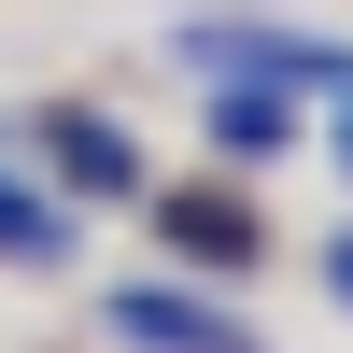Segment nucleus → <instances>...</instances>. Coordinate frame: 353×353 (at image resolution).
I'll list each match as a JSON object with an SVG mask.
<instances>
[{
	"instance_id": "nucleus-1",
	"label": "nucleus",
	"mask_w": 353,
	"mask_h": 353,
	"mask_svg": "<svg viewBox=\"0 0 353 353\" xmlns=\"http://www.w3.org/2000/svg\"><path fill=\"white\" fill-rule=\"evenodd\" d=\"M184 57L198 71H254V85H297V99H339L353 85V43H325V28H269V14H212V28H184Z\"/></svg>"
},
{
	"instance_id": "nucleus-2",
	"label": "nucleus",
	"mask_w": 353,
	"mask_h": 353,
	"mask_svg": "<svg viewBox=\"0 0 353 353\" xmlns=\"http://www.w3.org/2000/svg\"><path fill=\"white\" fill-rule=\"evenodd\" d=\"M156 254H184L198 283H241V269H269V212L226 184H156Z\"/></svg>"
},
{
	"instance_id": "nucleus-3",
	"label": "nucleus",
	"mask_w": 353,
	"mask_h": 353,
	"mask_svg": "<svg viewBox=\"0 0 353 353\" xmlns=\"http://www.w3.org/2000/svg\"><path fill=\"white\" fill-rule=\"evenodd\" d=\"M99 325L128 353H254V325L226 297H198V283H99Z\"/></svg>"
},
{
	"instance_id": "nucleus-4",
	"label": "nucleus",
	"mask_w": 353,
	"mask_h": 353,
	"mask_svg": "<svg viewBox=\"0 0 353 353\" xmlns=\"http://www.w3.org/2000/svg\"><path fill=\"white\" fill-rule=\"evenodd\" d=\"M28 156L57 170L71 198H141V141L113 128L99 99H43V128H28Z\"/></svg>"
},
{
	"instance_id": "nucleus-5",
	"label": "nucleus",
	"mask_w": 353,
	"mask_h": 353,
	"mask_svg": "<svg viewBox=\"0 0 353 353\" xmlns=\"http://www.w3.org/2000/svg\"><path fill=\"white\" fill-rule=\"evenodd\" d=\"M212 156H226V170H283V156H297V85L226 71V85H212Z\"/></svg>"
},
{
	"instance_id": "nucleus-6",
	"label": "nucleus",
	"mask_w": 353,
	"mask_h": 353,
	"mask_svg": "<svg viewBox=\"0 0 353 353\" xmlns=\"http://www.w3.org/2000/svg\"><path fill=\"white\" fill-rule=\"evenodd\" d=\"M71 198H43V170H0V254H28V269H71Z\"/></svg>"
},
{
	"instance_id": "nucleus-7",
	"label": "nucleus",
	"mask_w": 353,
	"mask_h": 353,
	"mask_svg": "<svg viewBox=\"0 0 353 353\" xmlns=\"http://www.w3.org/2000/svg\"><path fill=\"white\" fill-rule=\"evenodd\" d=\"M325 283H339V311H353V226H339V241H325Z\"/></svg>"
},
{
	"instance_id": "nucleus-8",
	"label": "nucleus",
	"mask_w": 353,
	"mask_h": 353,
	"mask_svg": "<svg viewBox=\"0 0 353 353\" xmlns=\"http://www.w3.org/2000/svg\"><path fill=\"white\" fill-rule=\"evenodd\" d=\"M339 156H353V85H339Z\"/></svg>"
}]
</instances>
